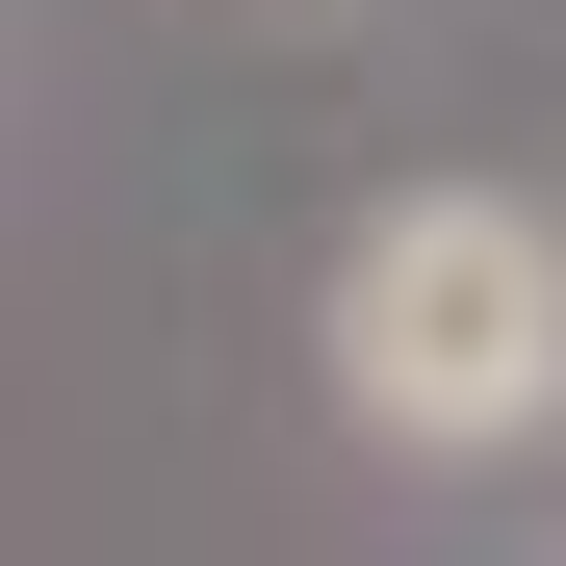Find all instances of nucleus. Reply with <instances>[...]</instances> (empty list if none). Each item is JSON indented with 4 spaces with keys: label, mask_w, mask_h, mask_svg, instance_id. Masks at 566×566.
<instances>
[{
    "label": "nucleus",
    "mask_w": 566,
    "mask_h": 566,
    "mask_svg": "<svg viewBox=\"0 0 566 566\" xmlns=\"http://www.w3.org/2000/svg\"><path fill=\"white\" fill-rule=\"evenodd\" d=\"M310 335H335V412L387 463H515V438H566V207H515V180H387V207L335 232Z\"/></svg>",
    "instance_id": "obj_1"
}]
</instances>
